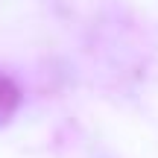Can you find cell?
Returning <instances> with one entry per match:
<instances>
[{
  "label": "cell",
  "mask_w": 158,
  "mask_h": 158,
  "mask_svg": "<svg viewBox=\"0 0 158 158\" xmlns=\"http://www.w3.org/2000/svg\"><path fill=\"white\" fill-rule=\"evenodd\" d=\"M15 97H18L15 88H12V85L6 82L3 76H0V120H3L6 114L12 111V106H15Z\"/></svg>",
  "instance_id": "6da1fadb"
}]
</instances>
